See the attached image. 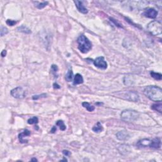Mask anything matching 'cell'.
Wrapping results in <instances>:
<instances>
[{"label":"cell","instance_id":"obj_14","mask_svg":"<svg viewBox=\"0 0 162 162\" xmlns=\"http://www.w3.org/2000/svg\"><path fill=\"white\" fill-rule=\"evenodd\" d=\"M84 82V79L80 73H77L73 79V84L77 85L82 84Z\"/></svg>","mask_w":162,"mask_h":162},{"label":"cell","instance_id":"obj_20","mask_svg":"<svg viewBox=\"0 0 162 162\" xmlns=\"http://www.w3.org/2000/svg\"><path fill=\"white\" fill-rule=\"evenodd\" d=\"M151 76L153 78H154L156 80H162V75L160 73H156V72H150Z\"/></svg>","mask_w":162,"mask_h":162},{"label":"cell","instance_id":"obj_22","mask_svg":"<svg viewBox=\"0 0 162 162\" xmlns=\"http://www.w3.org/2000/svg\"><path fill=\"white\" fill-rule=\"evenodd\" d=\"M56 125L59 126L61 131H65L66 129V126L65 125L64 122L62 120H58L56 123Z\"/></svg>","mask_w":162,"mask_h":162},{"label":"cell","instance_id":"obj_5","mask_svg":"<svg viewBox=\"0 0 162 162\" xmlns=\"http://www.w3.org/2000/svg\"><path fill=\"white\" fill-rule=\"evenodd\" d=\"M10 93L13 98L17 99H23L25 96V91L21 87H17L12 89Z\"/></svg>","mask_w":162,"mask_h":162},{"label":"cell","instance_id":"obj_19","mask_svg":"<svg viewBox=\"0 0 162 162\" xmlns=\"http://www.w3.org/2000/svg\"><path fill=\"white\" fill-rule=\"evenodd\" d=\"M151 108L153 110L155 111H157V112H160V113H162V105L160 102V103L155 104V105H153L151 106Z\"/></svg>","mask_w":162,"mask_h":162},{"label":"cell","instance_id":"obj_15","mask_svg":"<svg viewBox=\"0 0 162 162\" xmlns=\"http://www.w3.org/2000/svg\"><path fill=\"white\" fill-rule=\"evenodd\" d=\"M93 131L94 132H97V133H99V132H101L103 131V127L102 125L100 123V122H98L93 127Z\"/></svg>","mask_w":162,"mask_h":162},{"label":"cell","instance_id":"obj_1","mask_svg":"<svg viewBox=\"0 0 162 162\" xmlns=\"http://www.w3.org/2000/svg\"><path fill=\"white\" fill-rule=\"evenodd\" d=\"M144 94L153 101L161 102L162 100V89L158 86H147L144 90Z\"/></svg>","mask_w":162,"mask_h":162},{"label":"cell","instance_id":"obj_3","mask_svg":"<svg viewBox=\"0 0 162 162\" xmlns=\"http://www.w3.org/2000/svg\"><path fill=\"white\" fill-rule=\"evenodd\" d=\"M139 113L132 110H125L121 113L120 116L122 120L126 122H132L138 118Z\"/></svg>","mask_w":162,"mask_h":162},{"label":"cell","instance_id":"obj_7","mask_svg":"<svg viewBox=\"0 0 162 162\" xmlns=\"http://www.w3.org/2000/svg\"><path fill=\"white\" fill-rule=\"evenodd\" d=\"M143 15L149 19H155L158 15V12L154 8H148L144 10Z\"/></svg>","mask_w":162,"mask_h":162},{"label":"cell","instance_id":"obj_25","mask_svg":"<svg viewBox=\"0 0 162 162\" xmlns=\"http://www.w3.org/2000/svg\"><path fill=\"white\" fill-rule=\"evenodd\" d=\"M58 69L57 65H52L51 67V72L54 74L55 76L56 75V77H57V75L56 74L58 72Z\"/></svg>","mask_w":162,"mask_h":162},{"label":"cell","instance_id":"obj_12","mask_svg":"<svg viewBox=\"0 0 162 162\" xmlns=\"http://www.w3.org/2000/svg\"><path fill=\"white\" fill-rule=\"evenodd\" d=\"M150 148H153L155 149H159L161 147V140L159 138H156L153 140H151V144L149 146Z\"/></svg>","mask_w":162,"mask_h":162},{"label":"cell","instance_id":"obj_10","mask_svg":"<svg viewBox=\"0 0 162 162\" xmlns=\"http://www.w3.org/2000/svg\"><path fill=\"white\" fill-rule=\"evenodd\" d=\"M116 138L120 141H127L130 138V135L127 131H122L118 132L116 134Z\"/></svg>","mask_w":162,"mask_h":162},{"label":"cell","instance_id":"obj_2","mask_svg":"<svg viewBox=\"0 0 162 162\" xmlns=\"http://www.w3.org/2000/svg\"><path fill=\"white\" fill-rule=\"evenodd\" d=\"M78 48L82 53H87L91 49L92 44L84 35H80L77 39Z\"/></svg>","mask_w":162,"mask_h":162},{"label":"cell","instance_id":"obj_17","mask_svg":"<svg viewBox=\"0 0 162 162\" xmlns=\"http://www.w3.org/2000/svg\"><path fill=\"white\" fill-rule=\"evenodd\" d=\"M82 106H83L84 108H86L87 110L89 111V112H93L95 109L94 106L91 105L88 102H84V103H82Z\"/></svg>","mask_w":162,"mask_h":162},{"label":"cell","instance_id":"obj_9","mask_svg":"<svg viewBox=\"0 0 162 162\" xmlns=\"http://www.w3.org/2000/svg\"><path fill=\"white\" fill-rule=\"evenodd\" d=\"M73 2H74L75 6L77 7V10H79L80 13H83V14H86V13H88V9L84 6L83 4V1L76 0V1H73Z\"/></svg>","mask_w":162,"mask_h":162},{"label":"cell","instance_id":"obj_23","mask_svg":"<svg viewBox=\"0 0 162 162\" xmlns=\"http://www.w3.org/2000/svg\"><path fill=\"white\" fill-rule=\"evenodd\" d=\"M36 3V6L38 9H43V8H45V6H47V4H48V2H43V3H39V2H34Z\"/></svg>","mask_w":162,"mask_h":162},{"label":"cell","instance_id":"obj_29","mask_svg":"<svg viewBox=\"0 0 162 162\" xmlns=\"http://www.w3.org/2000/svg\"><path fill=\"white\" fill-rule=\"evenodd\" d=\"M63 154L64 155H65V156H69V155H70V151H67V150H63Z\"/></svg>","mask_w":162,"mask_h":162},{"label":"cell","instance_id":"obj_4","mask_svg":"<svg viewBox=\"0 0 162 162\" xmlns=\"http://www.w3.org/2000/svg\"><path fill=\"white\" fill-rule=\"evenodd\" d=\"M148 32L153 36H157L162 35V25L160 22L155 21L151 22L147 27Z\"/></svg>","mask_w":162,"mask_h":162},{"label":"cell","instance_id":"obj_21","mask_svg":"<svg viewBox=\"0 0 162 162\" xmlns=\"http://www.w3.org/2000/svg\"><path fill=\"white\" fill-rule=\"evenodd\" d=\"M120 148H121V150H120V152L122 154V155H126L128 152H129V146H126V145H122L120 147Z\"/></svg>","mask_w":162,"mask_h":162},{"label":"cell","instance_id":"obj_16","mask_svg":"<svg viewBox=\"0 0 162 162\" xmlns=\"http://www.w3.org/2000/svg\"><path fill=\"white\" fill-rule=\"evenodd\" d=\"M17 30H19V32H23V33L27 34H29L31 33V30L25 25L20 26V27H19L17 28Z\"/></svg>","mask_w":162,"mask_h":162},{"label":"cell","instance_id":"obj_32","mask_svg":"<svg viewBox=\"0 0 162 162\" xmlns=\"http://www.w3.org/2000/svg\"><path fill=\"white\" fill-rule=\"evenodd\" d=\"M56 131V127H55V126L53 127V129L51 130V133H55Z\"/></svg>","mask_w":162,"mask_h":162},{"label":"cell","instance_id":"obj_18","mask_svg":"<svg viewBox=\"0 0 162 162\" xmlns=\"http://www.w3.org/2000/svg\"><path fill=\"white\" fill-rule=\"evenodd\" d=\"M73 72L71 69L69 70L68 72L67 73L66 75H65V79L67 82H71L73 79Z\"/></svg>","mask_w":162,"mask_h":162},{"label":"cell","instance_id":"obj_13","mask_svg":"<svg viewBox=\"0 0 162 162\" xmlns=\"http://www.w3.org/2000/svg\"><path fill=\"white\" fill-rule=\"evenodd\" d=\"M151 140H149L148 139H144L141 140V141H139L137 144V145L141 147H149L151 144Z\"/></svg>","mask_w":162,"mask_h":162},{"label":"cell","instance_id":"obj_11","mask_svg":"<svg viewBox=\"0 0 162 162\" xmlns=\"http://www.w3.org/2000/svg\"><path fill=\"white\" fill-rule=\"evenodd\" d=\"M30 135V132L29 130H25L23 132L19 134V141L21 143H27L28 142L27 139H26L25 138L27 136H29Z\"/></svg>","mask_w":162,"mask_h":162},{"label":"cell","instance_id":"obj_28","mask_svg":"<svg viewBox=\"0 0 162 162\" xmlns=\"http://www.w3.org/2000/svg\"><path fill=\"white\" fill-rule=\"evenodd\" d=\"M46 96H47L46 94H42L41 95H36V96H34L33 97H32V99H34V100H36V99H38L40 98H45V97H46Z\"/></svg>","mask_w":162,"mask_h":162},{"label":"cell","instance_id":"obj_27","mask_svg":"<svg viewBox=\"0 0 162 162\" xmlns=\"http://www.w3.org/2000/svg\"><path fill=\"white\" fill-rule=\"evenodd\" d=\"M6 24L8 25L9 26H13L15 25L17 23V22L15 21V20H10V19H8V20H6Z\"/></svg>","mask_w":162,"mask_h":162},{"label":"cell","instance_id":"obj_31","mask_svg":"<svg viewBox=\"0 0 162 162\" xmlns=\"http://www.w3.org/2000/svg\"><path fill=\"white\" fill-rule=\"evenodd\" d=\"M53 88H55V89H60V86L58 85L56 83H55L54 84H53Z\"/></svg>","mask_w":162,"mask_h":162},{"label":"cell","instance_id":"obj_8","mask_svg":"<svg viewBox=\"0 0 162 162\" xmlns=\"http://www.w3.org/2000/svg\"><path fill=\"white\" fill-rule=\"evenodd\" d=\"M126 96V99L129 101L134 102H137L139 101V97L137 93L134 91H129L125 95Z\"/></svg>","mask_w":162,"mask_h":162},{"label":"cell","instance_id":"obj_24","mask_svg":"<svg viewBox=\"0 0 162 162\" xmlns=\"http://www.w3.org/2000/svg\"><path fill=\"white\" fill-rule=\"evenodd\" d=\"M39 122V120H38V118L36 117V116H34V117L31 118H29L27 120V123L30 125H32V124H36V123H38Z\"/></svg>","mask_w":162,"mask_h":162},{"label":"cell","instance_id":"obj_6","mask_svg":"<svg viewBox=\"0 0 162 162\" xmlns=\"http://www.w3.org/2000/svg\"><path fill=\"white\" fill-rule=\"evenodd\" d=\"M93 63L95 67L100 69H103V70L106 69L108 67L107 63L105 60L103 56H99V57L96 58L94 60Z\"/></svg>","mask_w":162,"mask_h":162},{"label":"cell","instance_id":"obj_26","mask_svg":"<svg viewBox=\"0 0 162 162\" xmlns=\"http://www.w3.org/2000/svg\"><path fill=\"white\" fill-rule=\"evenodd\" d=\"M0 32H1V36H3L5 34H7L8 33V30L7 28H6L5 27H3V26H1V27Z\"/></svg>","mask_w":162,"mask_h":162},{"label":"cell","instance_id":"obj_33","mask_svg":"<svg viewBox=\"0 0 162 162\" xmlns=\"http://www.w3.org/2000/svg\"><path fill=\"white\" fill-rule=\"evenodd\" d=\"M31 161H37V159H36V158H33V159H32Z\"/></svg>","mask_w":162,"mask_h":162},{"label":"cell","instance_id":"obj_30","mask_svg":"<svg viewBox=\"0 0 162 162\" xmlns=\"http://www.w3.org/2000/svg\"><path fill=\"white\" fill-rule=\"evenodd\" d=\"M1 55L2 57H4V56L6 55V51L3 50V51H2L1 53Z\"/></svg>","mask_w":162,"mask_h":162}]
</instances>
